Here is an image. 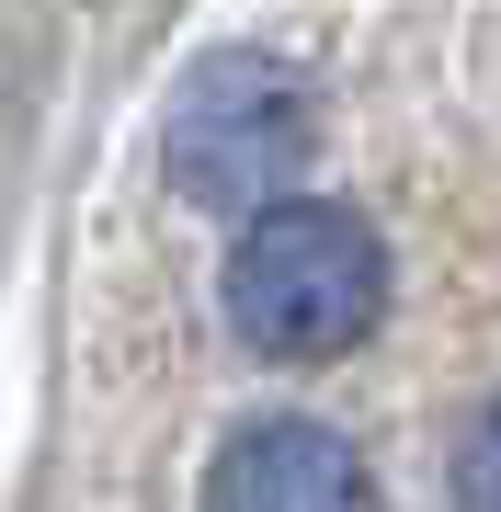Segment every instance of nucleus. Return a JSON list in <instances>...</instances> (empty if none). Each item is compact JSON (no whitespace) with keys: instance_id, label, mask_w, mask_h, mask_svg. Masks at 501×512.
<instances>
[{"instance_id":"nucleus-1","label":"nucleus","mask_w":501,"mask_h":512,"mask_svg":"<svg viewBox=\"0 0 501 512\" xmlns=\"http://www.w3.org/2000/svg\"><path fill=\"white\" fill-rule=\"evenodd\" d=\"M217 296H228V330L262 365H331V353H353L388 319V239L353 205L274 194V205L240 217Z\"/></svg>"},{"instance_id":"nucleus-2","label":"nucleus","mask_w":501,"mask_h":512,"mask_svg":"<svg viewBox=\"0 0 501 512\" xmlns=\"http://www.w3.org/2000/svg\"><path fill=\"white\" fill-rule=\"evenodd\" d=\"M308 103L285 69H262V57H205L183 80V103H171V183L194 205H217V217H251V205L297 194L308 171Z\"/></svg>"},{"instance_id":"nucleus-3","label":"nucleus","mask_w":501,"mask_h":512,"mask_svg":"<svg viewBox=\"0 0 501 512\" xmlns=\"http://www.w3.org/2000/svg\"><path fill=\"white\" fill-rule=\"evenodd\" d=\"M205 512H376V467L353 433H331L308 410H274L251 433H228L217 478H205Z\"/></svg>"},{"instance_id":"nucleus-4","label":"nucleus","mask_w":501,"mask_h":512,"mask_svg":"<svg viewBox=\"0 0 501 512\" xmlns=\"http://www.w3.org/2000/svg\"><path fill=\"white\" fill-rule=\"evenodd\" d=\"M445 501L456 512H501V399L467 421V444H456V478H445Z\"/></svg>"}]
</instances>
